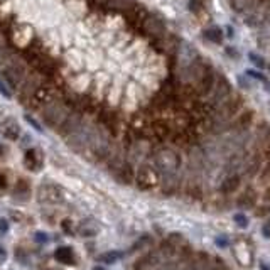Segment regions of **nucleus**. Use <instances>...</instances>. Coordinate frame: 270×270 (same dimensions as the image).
<instances>
[{
	"label": "nucleus",
	"instance_id": "7ed1b4c3",
	"mask_svg": "<svg viewBox=\"0 0 270 270\" xmlns=\"http://www.w3.org/2000/svg\"><path fill=\"white\" fill-rule=\"evenodd\" d=\"M231 95H233V90H231V85H230L228 79H226L225 76H216V81H214L213 90H211V93L208 95L210 100H208L206 105L210 107V110L213 112L218 105H221L223 101H226Z\"/></svg>",
	"mask_w": 270,
	"mask_h": 270
},
{
	"label": "nucleus",
	"instance_id": "c756f323",
	"mask_svg": "<svg viewBox=\"0 0 270 270\" xmlns=\"http://www.w3.org/2000/svg\"><path fill=\"white\" fill-rule=\"evenodd\" d=\"M233 220H235V223H236L238 228H247V226H248V218L243 213L235 214V216H233Z\"/></svg>",
	"mask_w": 270,
	"mask_h": 270
},
{
	"label": "nucleus",
	"instance_id": "37998d69",
	"mask_svg": "<svg viewBox=\"0 0 270 270\" xmlns=\"http://www.w3.org/2000/svg\"><path fill=\"white\" fill-rule=\"evenodd\" d=\"M0 257H2V258L5 257V253H3V250H2V248H0Z\"/></svg>",
	"mask_w": 270,
	"mask_h": 270
},
{
	"label": "nucleus",
	"instance_id": "4be33fe9",
	"mask_svg": "<svg viewBox=\"0 0 270 270\" xmlns=\"http://www.w3.org/2000/svg\"><path fill=\"white\" fill-rule=\"evenodd\" d=\"M66 64H68V68H71L75 73H79V69L85 66V59H83V56L78 51L71 49L66 53Z\"/></svg>",
	"mask_w": 270,
	"mask_h": 270
},
{
	"label": "nucleus",
	"instance_id": "6e6552de",
	"mask_svg": "<svg viewBox=\"0 0 270 270\" xmlns=\"http://www.w3.org/2000/svg\"><path fill=\"white\" fill-rule=\"evenodd\" d=\"M38 198H39V201H42V203L58 204V203H63L64 194H63V189H61L59 186L42 184L41 188H39Z\"/></svg>",
	"mask_w": 270,
	"mask_h": 270
},
{
	"label": "nucleus",
	"instance_id": "aec40b11",
	"mask_svg": "<svg viewBox=\"0 0 270 270\" xmlns=\"http://www.w3.org/2000/svg\"><path fill=\"white\" fill-rule=\"evenodd\" d=\"M51 95L53 93H51L49 86H39V88L36 90V93L32 95V103H34L36 107H47L51 101H54Z\"/></svg>",
	"mask_w": 270,
	"mask_h": 270
},
{
	"label": "nucleus",
	"instance_id": "bb28decb",
	"mask_svg": "<svg viewBox=\"0 0 270 270\" xmlns=\"http://www.w3.org/2000/svg\"><path fill=\"white\" fill-rule=\"evenodd\" d=\"M204 38L210 39L211 42H221V39H223V34H221V31L218 27H210L204 31Z\"/></svg>",
	"mask_w": 270,
	"mask_h": 270
},
{
	"label": "nucleus",
	"instance_id": "ddd939ff",
	"mask_svg": "<svg viewBox=\"0 0 270 270\" xmlns=\"http://www.w3.org/2000/svg\"><path fill=\"white\" fill-rule=\"evenodd\" d=\"M31 182L27 179H24V177H20L19 181L16 182V186H14L12 189V198L16 199V201H20V203H25L31 199Z\"/></svg>",
	"mask_w": 270,
	"mask_h": 270
},
{
	"label": "nucleus",
	"instance_id": "a211bd4d",
	"mask_svg": "<svg viewBox=\"0 0 270 270\" xmlns=\"http://www.w3.org/2000/svg\"><path fill=\"white\" fill-rule=\"evenodd\" d=\"M115 177L120 182H123V184H130V182H134L135 173L132 169V164L125 162V160H123V162H120L118 166L115 167Z\"/></svg>",
	"mask_w": 270,
	"mask_h": 270
},
{
	"label": "nucleus",
	"instance_id": "5701e85b",
	"mask_svg": "<svg viewBox=\"0 0 270 270\" xmlns=\"http://www.w3.org/2000/svg\"><path fill=\"white\" fill-rule=\"evenodd\" d=\"M235 257L238 258L240 264L245 265V267H248V265L251 264V251L248 250L245 243H240L238 248L235 250Z\"/></svg>",
	"mask_w": 270,
	"mask_h": 270
},
{
	"label": "nucleus",
	"instance_id": "2f4dec72",
	"mask_svg": "<svg viewBox=\"0 0 270 270\" xmlns=\"http://www.w3.org/2000/svg\"><path fill=\"white\" fill-rule=\"evenodd\" d=\"M0 93H2L5 98H10V96H12V90L9 88V85H7V83L3 81L2 78H0Z\"/></svg>",
	"mask_w": 270,
	"mask_h": 270
},
{
	"label": "nucleus",
	"instance_id": "58836bf2",
	"mask_svg": "<svg viewBox=\"0 0 270 270\" xmlns=\"http://www.w3.org/2000/svg\"><path fill=\"white\" fill-rule=\"evenodd\" d=\"M264 199L265 201H270V184L265 188V193H264Z\"/></svg>",
	"mask_w": 270,
	"mask_h": 270
},
{
	"label": "nucleus",
	"instance_id": "72a5a7b5",
	"mask_svg": "<svg viewBox=\"0 0 270 270\" xmlns=\"http://www.w3.org/2000/svg\"><path fill=\"white\" fill-rule=\"evenodd\" d=\"M262 235H264V238L270 240V221H265L262 226Z\"/></svg>",
	"mask_w": 270,
	"mask_h": 270
},
{
	"label": "nucleus",
	"instance_id": "dca6fc26",
	"mask_svg": "<svg viewBox=\"0 0 270 270\" xmlns=\"http://www.w3.org/2000/svg\"><path fill=\"white\" fill-rule=\"evenodd\" d=\"M262 166H264V157H262V154H253L251 157L247 159L245 166H243V174L248 177H255L258 173H260Z\"/></svg>",
	"mask_w": 270,
	"mask_h": 270
},
{
	"label": "nucleus",
	"instance_id": "9d476101",
	"mask_svg": "<svg viewBox=\"0 0 270 270\" xmlns=\"http://www.w3.org/2000/svg\"><path fill=\"white\" fill-rule=\"evenodd\" d=\"M79 127H81V115H79V112L75 110V112L68 113V116L63 120V123L58 127V132L61 135H64V137H69V135L75 134Z\"/></svg>",
	"mask_w": 270,
	"mask_h": 270
},
{
	"label": "nucleus",
	"instance_id": "b1692460",
	"mask_svg": "<svg viewBox=\"0 0 270 270\" xmlns=\"http://www.w3.org/2000/svg\"><path fill=\"white\" fill-rule=\"evenodd\" d=\"M90 85H91V79L86 73H78L75 81H73V86H75L76 91H86L90 88Z\"/></svg>",
	"mask_w": 270,
	"mask_h": 270
},
{
	"label": "nucleus",
	"instance_id": "0eeeda50",
	"mask_svg": "<svg viewBox=\"0 0 270 270\" xmlns=\"http://www.w3.org/2000/svg\"><path fill=\"white\" fill-rule=\"evenodd\" d=\"M253 122H255V113L253 110L247 108V110H242L235 116L231 125L226 127V130L228 132H248V129L253 125Z\"/></svg>",
	"mask_w": 270,
	"mask_h": 270
},
{
	"label": "nucleus",
	"instance_id": "c85d7f7f",
	"mask_svg": "<svg viewBox=\"0 0 270 270\" xmlns=\"http://www.w3.org/2000/svg\"><path fill=\"white\" fill-rule=\"evenodd\" d=\"M258 177H260V182H269L270 181V160L262 166L260 173H258Z\"/></svg>",
	"mask_w": 270,
	"mask_h": 270
},
{
	"label": "nucleus",
	"instance_id": "20e7f679",
	"mask_svg": "<svg viewBox=\"0 0 270 270\" xmlns=\"http://www.w3.org/2000/svg\"><path fill=\"white\" fill-rule=\"evenodd\" d=\"M2 76H3V81L7 85H10V88H19L22 85V81L25 79V69L24 64L20 63L19 59H12L7 66H3L2 69Z\"/></svg>",
	"mask_w": 270,
	"mask_h": 270
},
{
	"label": "nucleus",
	"instance_id": "c03bdc74",
	"mask_svg": "<svg viewBox=\"0 0 270 270\" xmlns=\"http://www.w3.org/2000/svg\"><path fill=\"white\" fill-rule=\"evenodd\" d=\"M93 270H105V269H103V267H95Z\"/></svg>",
	"mask_w": 270,
	"mask_h": 270
},
{
	"label": "nucleus",
	"instance_id": "6ab92c4d",
	"mask_svg": "<svg viewBox=\"0 0 270 270\" xmlns=\"http://www.w3.org/2000/svg\"><path fill=\"white\" fill-rule=\"evenodd\" d=\"M142 25H144L145 31L152 36H162V32H164V22L160 19H157L155 16H151V14H147V16L144 17Z\"/></svg>",
	"mask_w": 270,
	"mask_h": 270
},
{
	"label": "nucleus",
	"instance_id": "4468645a",
	"mask_svg": "<svg viewBox=\"0 0 270 270\" xmlns=\"http://www.w3.org/2000/svg\"><path fill=\"white\" fill-rule=\"evenodd\" d=\"M251 140L258 145H264V147H269L270 145V123L267 122H260L255 125L253 135H251Z\"/></svg>",
	"mask_w": 270,
	"mask_h": 270
},
{
	"label": "nucleus",
	"instance_id": "423d86ee",
	"mask_svg": "<svg viewBox=\"0 0 270 270\" xmlns=\"http://www.w3.org/2000/svg\"><path fill=\"white\" fill-rule=\"evenodd\" d=\"M149 135L152 138H157V140H167V138H173L174 129L173 123L167 122V120H152L147 127Z\"/></svg>",
	"mask_w": 270,
	"mask_h": 270
},
{
	"label": "nucleus",
	"instance_id": "e433bc0d",
	"mask_svg": "<svg viewBox=\"0 0 270 270\" xmlns=\"http://www.w3.org/2000/svg\"><path fill=\"white\" fill-rule=\"evenodd\" d=\"M36 240H38V242H41V243H44V242H47V236L42 231H38V233H36Z\"/></svg>",
	"mask_w": 270,
	"mask_h": 270
},
{
	"label": "nucleus",
	"instance_id": "a18cd8bd",
	"mask_svg": "<svg viewBox=\"0 0 270 270\" xmlns=\"http://www.w3.org/2000/svg\"><path fill=\"white\" fill-rule=\"evenodd\" d=\"M269 71H270V66H269Z\"/></svg>",
	"mask_w": 270,
	"mask_h": 270
},
{
	"label": "nucleus",
	"instance_id": "393cba45",
	"mask_svg": "<svg viewBox=\"0 0 270 270\" xmlns=\"http://www.w3.org/2000/svg\"><path fill=\"white\" fill-rule=\"evenodd\" d=\"M78 233L81 236H95L98 233V226L93 223L91 220H86L78 226Z\"/></svg>",
	"mask_w": 270,
	"mask_h": 270
},
{
	"label": "nucleus",
	"instance_id": "1a4fd4ad",
	"mask_svg": "<svg viewBox=\"0 0 270 270\" xmlns=\"http://www.w3.org/2000/svg\"><path fill=\"white\" fill-rule=\"evenodd\" d=\"M24 166L31 173H39L44 166V154L41 149H27L24 152Z\"/></svg>",
	"mask_w": 270,
	"mask_h": 270
},
{
	"label": "nucleus",
	"instance_id": "f704fd0d",
	"mask_svg": "<svg viewBox=\"0 0 270 270\" xmlns=\"http://www.w3.org/2000/svg\"><path fill=\"white\" fill-rule=\"evenodd\" d=\"M250 59H251V63L257 64L258 68H264V61H262L258 56H255V54H250Z\"/></svg>",
	"mask_w": 270,
	"mask_h": 270
},
{
	"label": "nucleus",
	"instance_id": "39448f33",
	"mask_svg": "<svg viewBox=\"0 0 270 270\" xmlns=\"http://www.w3.org/2000/svg\"><path fill=\"white\" fill-rule=\"evenodd\" d=\"M66 116H68L66 105L61 103V101H51L46 107L44 113H42V118H44L46 125L53 127V129H58Z\"/></svg>",
	"mask_w": 270,
	"mask_h": 270
},
{
	"label": "nucleus",
	"instance_id": "c9c22d12",
	"mask_svg": "<svg viewBox=\"0 0 270 270\" xmlns=\"http://www.w3.org/2000/svg\"><path fill=\"white\" fill-rule=\"evenodd\" d=\"M25 120H27V122H29V123H31V125H32V127H34V129H36V130H39V132H41V130H42V127H41V125H39V123H38V122H36V120H34V118H32V116H29V115H27V116H25Z\"/></svg>",
	"mask_w": 270,
	"mask_h": 270
},
{
	"label": "nucleus",
	"instance_id": "79ce46f5",
	"mask_svg": "<svg viewBox=\"0 0 270 270\" xmlns=\"http://www.w3.org/2000/svg\"><path fill=\"white\" fill-rule=\"evenodd\" d=\"M186 270H199V269L196 267V265H191V267H188V269H186Z\"/></svg>",
	"mask_w": 270,
	"mask_h": 270
},
{
	"label": "nucleus",
	"instance_id": "9b49d317",
	"mask_svg": "<svg viewBox=\"0 0 270 270\" xmlns=\"http://www.w3.org/2000/svg\"><path fill=\"white\" fill-rule=\"evenodd\" d=\"M0 135L7 140H17L20 137V125L16 118L9 116L0 122Z\"/></svg>",
	"mask_w": 270,
	"mask_h": 270
},
{
	"label": "nucleus",
	"instance_id": "f257e3e1",
	"mask_svg": "<svg viewBox=\"0 0 270 270\" xmlns=\"http://www.w3.org/2000/svg\"><path fill=\"white\" fill-rule=\"evenodd\" d=\"M152 166L159 173L160 177L177 176L182 166V157L179 152L174 151V149L164 147L152 154Z\"/></svg>",
	"mask_w": 270,
	"mask_h": 270
},
{
	"label": "nucleus",
	"instance_id": "f3484780",
	"mask_svg": "<svg viewBox=\"0 0 270 270\" xmlns=\"http://www.w3.org/2000/svg\"><path fill=\"white\" fill-rule=\"evenodd\" d=\"M54 258L63 265H75L76 260H78L75 250H73L71 247H66V245L58 247L56 250H54Z\"/></svg>",
	"mask_w": 270,
	"mask_h": 270
},
{
	"label": "nucleus",
	"instance_id": "f03ea898",
	"mask_svg": "<svg viewBox=\"0 0 270 270\" xmlns=\"http://www.w3.org/2000/svg\"><path fill=\"white\" fill-rule=\"evenodd\" d=\"M134 182L137 184L138 189H142V191H151V189L159 186L160 176L157 171L154 169L152 164H142V166H138V169L135 171Z\"/></svg>",
	"mask_w": 270,
	"mask_h": 270
},
{
	"label": "nucleus",
	"instance_id": "a878e982",
	"mask_svg": "<svg viewBox=\"0 0 270 270\" xmlns=\"http://www.w3.org/2000/svg\"><path fill=\"white\" fill-rule=\"evenodd\" d=\"M122 257H123L122 251L112 250V251H107V253H101L100 255V260L103 262V264H115V262H118Z\"/></svg>",
	"mask_w": 270,
	"mask_h": 270
},
{
	"label": "nucleus",
	"instance_id": "7c9ffc66",
	"mask_svg": "<svg viewBox=\"0 0 270 270\" xmlns=\"http://www.w3.org/2000/svg\"><path fill=\"white\" fill-rule=\"evenodd\" d=\"M188 5H189V9H191L194 14H199V12H201V9H203V2H201V0H189Z\"/></svg>",
	"mask_w": 270,
	"mask_h": 270
},
{
	"label": "nucleus",
	"instance_id": "ea45409f",
	"mask_svg": "<svg viewBox=\"0 0 270 270\" xmlns=\"http://www.w3.org/2000/svg\"><path fill=\"white\" fill-rule=\"evenodd\" d=\"M260 270H270V265L267 264V262L262 260V262H260Z\"/></svg>",
	"mask_w": 270,
	"mask_h": 270
},
{
	"label": "nucleus",
	"instance_id": "473e14b6",
	"mask_svg": "<svg viewBox=\"0 0 270 270\" xmlns=\"http://www.w3.org/2000/svg\"><path fill=\"white\" fill-rule=\"evenodd\" d=\"M7 186H9V179H7L5 174H3L2 171H0V191H5Z\"/></svg>",
	"mask_w": 270,
	"mask_h": 270
},
{
	"label": "nucleus",
	"instance_id": "a19ab883",
	"mask_svg": "<svg viewBox=\"0 0 270 270\" xmlns=\"http://www.w3.org/2000/svg\"><path fill=\"white\" fill-rule=\"evenodd\" d=\"M3 155H5V147H3V145L0 144V159H2Z\"/></svg>",
	"mask_w": 270,
	"mask_h": 270
},
{
	"label": "nucleus",
	"instance_id": "2eb2a0df",
	"mask_svg": "<svg viewBox=\"0 0 270 270\" xmlns=\"http://www.w3.org/2000/svg\"><path fill=\"white\" fill-rule=\"evenodd\" d=\"M257 201H258L257 189L251 188V186H247V188L240 193L238 199H236V204H238L240 208H247V210H250V208H255Z\"/></svg>",
	"mask_w": 270,
	"mask_h": 270
},
{
	"label": "nucleus",
	"instance_id": "4c0bfd02",
	"mask_svg": "<svg viewBox=\"0 0 270 270\" xmlns=\"http://www.w3.org/2000/svg\"><path fill=\"white\" fill-rule=\"evenodd\" d=\"M7 228H9V225H7V221L3 220V218H0V230H2V231H7Z\"/></svg>",
	"mask_w": 270,
	"mask_h": 270
},
{
	"label": "nucleus",
	"instance_id": "cd10ccee",
	"mask_svg": "<svg viewBox=\"0 0 270 270\" xmlns=\"http://www.w3.org/2000/svg\"><path fill=\"white\" fill-rule=\"evenodd\" d=\"M12 59H14L12 51H10L9 47H0V68L7 66Z\"/></svg>",
	"mask_w": 270,
	"mask_h": 270
},
{
	"label": "nucleus",
	"instance_id": "f8f14e48",
	"mask_svg": "<svg viewBox=\"0 0 270 270\" xmlns=\"http://www.w3.org/2000/svg\"><path fill=\"white\" fill-rule=\"evenodd\" d=\"M242 188V174H228L220 184V193L221 194H233L238 193Z\"/></svg>",
	"mask_w": 270,
	"mask_h": 270
},
{
	"label": "nucleus",
	"instance_id": "412c9836",
	"mask_svg": "<svg viewBox=\"0 0 270 270\" xmlns=\"http://www.w3.org/2000/svg\"><path fill=\"white\" fill-rule=\"evenodd\" d=\"M39 88L38 85V78L36 75H31L22 81V86H20V100H27V98H32V95L36 93V90Z\"/></svg>",
	"mask_w": 270,
	"mask_h": 270
}]
</instances>
